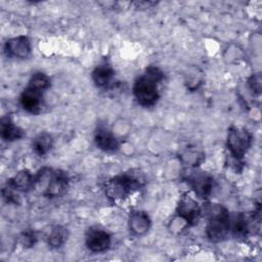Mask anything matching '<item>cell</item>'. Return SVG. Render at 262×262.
I'll return each instance as SVG.
<instances>
[{"label":"cell","instance_id":"10","mask_svg":"<svg viewBox=\"0 0 262 262\" xmlns=\"http://www.w3.org/2000/svg\"><path fill=\"white\" fill-rule=\"evenodd\" d=\"M5 52L9 57L27 58L31 54V42L26 36L13 37L6 41Z\"/></svg>","mask_w":262,"mask_h":262},{"label":"cell","instance_id":"13","mask_svg":"<svg viewBox=\"0 0 262 262\" xmlns=\"http://www.w3.org/2000/svg\"><path fill=\"white\" fill-rule=\"evenodd\" d=\"M8 181L19 192H28L35 187V175L27 169L18 171Z\"/></svg>","mask_w":262,"mask_h":262},{"label":"cell","instance_id":"23","mask_svg":"<svg viewBox=\"0 0 262 262\" xmlns=\"http://www.w3.org/2000/svg\"><path fill=\"white\" fill-rule=\"evenodd\" d=\"M248 85H249L250 89L255 94H260V92H261V75L260 74L252 75L248 80Z\"/></svg>","mask_w":262,"mask_h":262},{"label":"cell","instance_id":"8","mask_svg":"<svg viewBox=\"0 0 262 262\" xmlns=\"http://www.w3.org/2000/svg\"><path fill=\"white\" fill-rule=\"evenodd\" d=\"M85 244L89 251L93 253H101L110 248L112 238L106 230L96 226L88 229L85 236Z\"/></svg>","mask_w":262,"mask_h":262},{"label":"cell","instance_id":"15","mask_svg":"<svg viewBox=\"0 0 262 262\" xmlns=\"http://www.w3.org/2000/svg\"><path fill=\"white\" fill-rule=\"evenodd\" d=\"M92 80L94 84L99 88L107 87L115 76V72L113 68L107 63H102L97 66L92 72Z\"/></svg>","mask_w":262,"mask_h":262},{"label":"cell","instance_id":"21","mask_svg":"<svg viewBox=\"0 0 262 262\" xmlns=\"http://www.w3.org/2000/svg\"><path fill=\"white\" fill-rule=\"evenodd\" d=\"M182 160L188 167H196L198 164L203 160V154L196 149H186L181 155Z\"/></svg>","mask_w":262,"mask_h":262},{"label":"cell","instance_id":"14","mask_svg":"<svg viewBox=\"0 0 262 262\" xmlns=\"http://www.w3.org/2000/svg\"><path fill=\"white\" fill-rule=\"evenodd\" d=\"M1 137L5 141H14L20 139L25 135V131L16 126L9 117H3L0 123Z\"/></svg>","mask_w":262,"mask_h":262},{"label":"cell","instance_id":"2","mask_svg":"<svg viewBox=\"0 0 262 262\" xmlns=\"http://www.w3.org/2000/svg\"><path fill=\"white\" fill-rule=\"evenodd\" d=\"M164 74L157 67H149L138 77L133 85V94L142 106H152L159 99L158 85L163 81Z\"/></svg>","mask_w":262,"mask_h":262},{"label":"cell","instance_id":"11","mask_svg":"<svg viewBox=\"0 0 262 262\" xmlns=\"http://www.w3.org/2000/svg\"><path fill=\"white\" fill-rule=\"evenodd\" d=\"M94 141L96 146L105 152H114L118 150L120 146L118 138L105 126H99L96 129Z\"/></svg>","mask_w":262,"mask_h":262},{"label":"cell","instance_id":"7","mask_svg":"<svg viewBox=\"0 0 262 262\" xmlns=\"http://www.w3.org/2000/svg\"><path fill=\"white\" fill-rule=\"evenodd\" d=\"M176 213L178 217L186 223V225L193 226L201 218L202 208L192 196L185 192L179 198Z\"/></svg>","mask_w":262,"mask_h":262},{"label":"cell","instance_id":"3","mask_svg":"<svg viewBox=\"0 0 262 262\" xmlns=\"http://www.w3.org/2000/svg\"><path fill=\"white\" fill-rule=\"evenodd\" d=\"M230 231V216L222 206H211L208 209L206 235L212 243L223 241Z\"/></svg>","mask_w":262,"mask_h":262},{"label":"cell","instance_id":"19","mask_svg":"<svg viewBox=\"0 0 262 262\" xmlns=\"http://www.w3.org/2000/svg\"><path fill=\"white\" fill-rule=\"evenodd\" d=\"M27 87L44 93L50 87V78L44 73L37 72L31 76Z\"/></svg>","mask_w":262,"mask_h":262},{"label":"cell","instance_id":"18","mask_svg":"<svg viewBox=\"0 0 262 262\" xmlns=\"http://www.w3.org/2000/svg\"><path fill=\"white\" fill-rule=\"evenodd\" d=\"M230 231L236 238H244L249 234L250 223L244 214H237L230 218Z\"/></svg>","mask_w":262,"mask_h":262},{"label":"cell","instance_id":"1","mask_svg":"<svg viewBox=\"0 0 262 262\" xmlns=\"http://www.w3.org/2000/svg\"><path fill=\"white\" fill-rule=\"evenodd\" d=\"M144 185V177L138 171H128L108 179L104 183V193L106 198L117 203L124 201L134 191L140 189Z\"/></svg>","mask_w":262,"mask_h":262},{"label":"cell","instance_id":"4","mask_svg":"<svg viewBox=\"0 0 262 262\" xmlns=\"http://www.w3.org/2000/svg\"><path fill=\"white\" fill-rule=\"evenodd\" d=\"M46 180L43 194L46 198L54 199L61 196L69 187V178L63 171L51 168H42L35 175V186Z\"/></svg>","mask_w":262,"mask_h":262},{"label":"cell","instance_id":"6","mask_svg":"<svg viewBox=\"0 0 262 262\" xmlns=\"http://www.w3.org/2000/svg\"><path fill=\"white\" fill-rule=\"evenodd\" d=\"M252 134L243 127L231 126L227 133V148L236 161L242 160L252 144Z\"/></svg>","mask_w":262,"mask_h":262},{"label":"cell","instance_id":"5","mask_svg":"<svg viewBox=\"0 0 262 262\" xmlns=\"http://www.w3.org/2000/svg\"><path fill=\"white\" fill-rule=\"evenodd\" d=\"M182 177L198 196L207 199L211 195L214 187V179L207 172L196 167H188L183 171Z\"/></svg>","mask_w":262,"mask_h":262},{"label":"cell","instance_id":"17","mask_svg":"<svg viewBox=\"0 0 262 262\" xmlns=\"http://www.w3.org/2000/svg\"><path fill=\"white\" fill-rule=\"evenodd\" d=\"M52 145H53V138L47 132H42L38 134L32 143L34 152L40 157L45 156L47 152H49V150L52 148Z\"/></svg>","mask_w":262,"mask_h":262},{"label":"cell","instance_id":"9","mask_svg":"<svg viewBox=\"0 0 262 262\" xmlns=\"http://www.w3.org/2000/svg\"><path fill=\"white\" fill-rule=\"evenodd\" d=\"M19 102L26 112L33 115H38L44 107L43 92L26 87L20 94Z\"/></svg>","mask_w":262,"mask_h":262},{"label":"cell","instance_id":"20","mask_svg":"<svg viewBox=\"0 0 262 262\" xmlns=\"http://www.w3.org/2000/svg\"><path fill=\"white\" fill-rule=\"evenodd\" d=\"M19 193L20 192L17 191L8 180L2 188V196H3L4 201L9 204H14V205L19 204V199H20Z\"/></svg>","mask_w":262,"mask_h":262},{"label":"cell","instance_id":"22","mask_svg":"<svg viewBox=\"0 0 262 262\" xmlns=\"http://www.w3.org/2000/svg\"><path fill=\"white\" fill-rule=\"evenodd\" d=\"M36 242H37V235L33 230L24 231L18 238V243L24 248H31L36 244Z\"/></svg>","mask_w":262,"mask_h":262},{"label":"cell","instance_id":"16","mask_svg":"<svg viewBox=\"0 0 262 262\" xmlns=\"http://www.w3.org/2000/svg\"><path fill=\"white\" fill-rule=\"evenodd\" d=\"M69 236V232L66 227L61 225H54L50 228L46 235L47 244L53 248V249H58L64 245Z\"/></svg>","mask_w":262,"mask_h":262},{"label":"cell","instance_id":"12","mask_svg":"<svg viewBox=\"0 0 262 262\" xmlns=\"http://www.w3.org/2000/svg\"><path fill=\"white\" fill-rule=\"evenodd\" d=\"M150 218L143 211H134L130 214L128 226L133 235L141 236L145 234L150 227Z\"/></svg>","mask_w":262,"mask_h":262}]
</instances>
